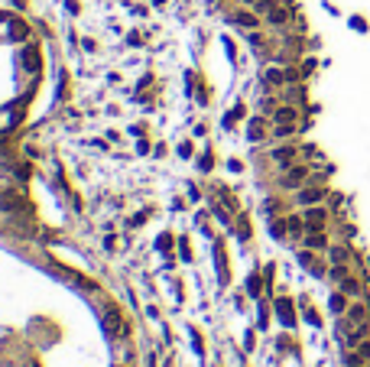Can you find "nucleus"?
Here are the masks:
<instances>
[{"mask_svg": "<svg viewBox=\"0 0 370 367\" xmlns=\"http://www.w3.org/2000/svg\"><path fill=\"white\" fill-rule=\"evenodd\" d=\"M361 354H364V358H370V344H364V348H361Z\"/></svg>", "mask_w": 370, "mask_h": 367, "instance_id": "21", "label": "nucleus"}, {"mask_svg": "<svg viewBox=\"0 0 370 367\" xmlns=\"http://www.w3.org/2000/svg\"><path fill=\"white\" fill-rule=\"evenodd\" d=\"M13 36H26V26L23 23H13Z\"/></svg>", "mask_w": 370, "mask_h": 367, "instance_id": "20", "label": "nucleus"}, {"mask_svg": "<svg viewBox=\"0 0 370 367\" xmlns=\"http://www.w3.org/2000/svg\"><path fill=\"white\" fill-rule=\"evenodd\" d=\"M302 179H305V169H293L286 176V185H302Z\"/></svg>", "mask_w": 370, "mask_h": 367, "instance_id": "10", "label": "nucleus"}, {"mask_svg": "<svg viewBox=\"0 0 370 367\" xmlns=\"http://www.w3.org/2000/svg\"><path fill=\"white\" fill-rule=\"evenodd\" d=\"M344 293H347V296H357V293H361V286H357L354 280H347V276H344Z\"/></svg>", "mask_w": 370, "mask_h": 367, "instance_id": "17", "label": "nucleus"}, {"mask_svg": "<svg viewBox=\"0 0 370 367\" xmlns=\"http://www.w3.org/2000/svg\"><path fill=\"white\" fill-rule=\"evenodd\" d=\"M263 120H254V124H250V140H260V137H263Z\"/></svg>", "mask_w": 370, "mask_h": 367, "instance_id": "16", "label": "nucleus"}, {"mask_svg": "<svg viewBox=\"0 0 370 367\" xmlns=\"http://www.w3.org/2000/svg\"><path fill=\"white\" fill-rule=\"evenodd\" d=\"M286 231L299 237V234H302V218H289V221H286Z\"/></svg>", "mask_w": 370, "mask_h": 367, "instance_id": "12", "label": "nucleus"}, {"mask_svg": "<svg viewBox=\"0 0 370 367\" xmlns=\"http://www.w3.org/2000/svg\"><path fill=\"white\" fill-rule=\"evenodd\" d=\"M104 331H108V335H120L123 331V315H120V309H114V305H111V309H104Z\"/></svg>", "mask_w": 370, "mask_h": 367, "instance_id": "2", "label": "nucleus"}, {"mask_svg": "<svg viewBox=\"0 0 370 367\" xmlns=\"http://www.w3.org/2000/svg\"><path fill=\"white\" fill-rule=\"evenodd\" d=\"M273 156H276L279 166H289V163H293V156H296V149H293V147H283V149H276Z\"/></svg>", "mask_w": 370, "mask_h": 367, "instance_id": "7", "label": "nucleus"}, {"mask_svg": "<svg viewBox=\"0 0 370 367\" xmlns=\"http://www.w3.org/2000/svg\"><path fill=\"white\" fill-rule=\"evenodd\" d=\"M247 3H257V0H247Z\"/></svg>", "mask_w": 370, "mask_h": 367, "instance_id": "22", "label": "nucleus"}, {"mask_svg": "<svg viewBox=\"0 0 370 367\" xmlns=\"http://www.w3.org/2000/svg\"><path fill=\"white\" fill-rule=\"evenodd\" d=\"M361 361H364V354H361V351H351V354L344 358V364H347V367H361Z\"/></svg>", "mask_w": 370, "mask_h": 367, "instance_id": "13", "label": "nucleus"}, {"mask_svg": "<svg viewBox=\"0 0 370 367\" xmlns=\"http://www.w3.org/2000/svg\"><path fill=\"white\" fill-rule=\"evenodd\" d=\"M305 244H308V247H325L328 241H325V234H322V231H312V234L305 237Z\"/></svg>", "mask_w": 370, "mask_h": 367, "instance_id": "9", "label": "nucleus"}, {"mask_svg": "<svg viewBox=\"0 0 370 367\" xmlns=\"http://www.w3.org/2000/svg\"><path fill=\"white\" fill-rule=\"evenodd\" d=\"M322 198H325V188H302L299 192L302 205H315V202H322Z\"/></svg>", "mask_w": 370, "mask_h": 367, "instance_id": "4", "label": "nucleus"}, {"mask_svg": "<svg viewBox=\"0 0 370 367\" xmlns=\"http://www.w3.org/2000/svg\"><path fill=\"white\" fill-rule=\"evenodd\" d=\"M23 65H26V69H30V72H36L39 69V52H36V49H26V52H23Z\"/></svg>", "mask_w": 370, "mask_h": 367, "instance_id": "6", "label": "nucleus"}, {"mask_svg": "<svg viewBox=\"0 0 370 367\" xmlns=\"http://www.w3.org/2000/svg\"><path fill=\"white\" fill-rule=\"evenodd\" d=\"M344 296H332V312H344Z\"/></svg>", "mask_w": 370, "mask_h": 367, "instance_id": "19", "label": "nucleus"}, {"mask_svg": "<svg viewBox=\"0 0 370 367\" xmlns=\"http://www.w3.org/2000/svg\"><path fill=\"white\" fill-rule=\"evenodd\" d=\"M234 20H237L240 26H257V16H250V13H237Z\"/></svg>", "mask_w": 370, "mask_h": 367, "instance_id": "14", "label": "nucleus"}, {"mask_svg": "<svg viewBox=\"0 0 370 367\" xmlns=\"http://www.w3.org/2000/svg\"><path fill=\"white\" fill-rule=\"evenodd\" d=\"M347 319L354 322V325H364V322H367V305H364V302H354L351 309H347Z\"/></svg>", "mask_w": 370, "mask_h": 367, "instance_id": "5", "label": "nucleus"}, {"mask_svg": "<svg viewBox=\"0 0 370 367\" xmlns=\"http://www.w3.org/2000/svg\"><path fill=\"white\" fill-rule=\"evenodd\" d=\"M305 224L312 227V231H318V227L325 224V208H308L305 211Z\"/></svg>", "mask_w": 370, "mask_h": 367, "instance_id": "3", "label": "nucleus"}, {"mask_svg": "<svg viewBox=\"0 0 370 367\" xmlns=\"http://www.w3.org/2000/svg\"><path fill=\"white\" fill-rule=\"evenodd\" d=\"M344 260H347V250L334 247V250H332V263H344Z\"/></svg>", "mask_w": 370, "mask_h": 367, "instance_id": "18", "label": "nucleus"}, {"mask_svg": "<svg viewBox=\"0 0 370 367\" xmlns=\"http://www.w3.org/2000/svg\"><path fill=\"white\" fill-rule=\"evenodd\" d=\"M20 208H26L23 195L16 188H0V211H20Z\"/></svg>", "mask_w": 370, "mask_h": 367, "instance_id": "1", "label": "nucleus"}, {"mask_svg": "<svg viewBox=\"0 0 370 367\" xmlns=\"http://www.w3.org/2000/svg\"><path fill=\"white\" fill-rule=\"evenodd\" d=\"M296 120V110L293 108H279L276 110V124H293Z\"/></svg>", "mask_w": 370, "mask_h": 367, "instance_id": "8", "label": "nucleus"}, {"mask_svg": "<svg viewBox=\"0 0 370 367\" xmlns=\"http://www.w3.org/2000/svg\"><path fill=\"white\" fill-rule=\"evenodd\" d=\"M286 16H289V13H286V10H279V7H270V23H286Z\"/></svg>", "mask_w": 370, "mask_h": 367, "instance_id": "11", "label": "nucleus"}, {"mask_svg": "<svg viewBox=\"0 0 370 367\" xmlns=\"http://www.w3.org/2000/svg\"><path fill=\"white\" fill-rule=\"evenodd\" d=\"M279 315H283L286 325H293V312H289V302H279Z\"/></svg>", "mask_w": 370, "mask_h": 367, "instance_id": "15", "label": "nucleus"}]
</instances>
